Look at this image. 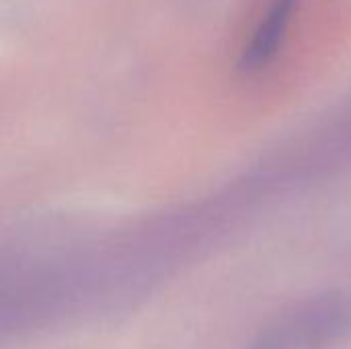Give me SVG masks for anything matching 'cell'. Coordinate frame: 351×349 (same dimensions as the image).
I'll list each match as a JSON object with an SVG mask.
<instances>
[{
  "label": "cell",
  "mask_w": 351,
  "mask_h": 349,
  "mask_svg": "<svg viewBox=\"0 0 351 349\" xmlns=\"http://www.w3.org/2000/svg\"><path fill=\"white\" fill-rule=\"evenodd\" d=\"M296 4H298V0H271L265 16L257 25L255 33L251 35V41L241 51L239 70L243 74L259 72L267 64L274 62V58L280 51L282 39L288 33L290 19L294 14Z\"/></svg>",
  "instance_id": "6da1fadb"
}]
</instances>
